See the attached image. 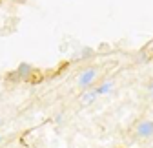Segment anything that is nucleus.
<instances>
[{"mask_svg":"<svg viewBox=\"0 0 153 148\" xmlns=\"http://www.w3.org/2000/svg\"><path fill=\"white\" fill-rule=\"evenodd\" d=\"M33 73H35V70L29 62H20V66L11 73L9 79L11 81H29L33 77Z\"/></svg>","mask_w":153,"mask_h":148,"instance_id":"f257e3e1","label":"nucleus"},{"mask_svg":"<svg viewBox=\"0 0 153 148\" xmlns=\"http://www.w3.org/2000/svg\"><path fill=\"white\" fill-rule=\"evenodd\" d=\"M135 134H137V137H140V139H149V137H153V121H151V119L140 121V123L135 126Z\"/></svg>","mask_w":153,"mask_h":148,"instance_id":"f03ea898","label":"nucleus"},{"mask_svg":"<svg viewBox=\"0 0 153 148\" xmlns=\"http://www.w3.org/2000/svg\"><path fill=\"white\" fill-rule=\"evenodd\" d=\"M97 79V70H93V68H86L80 75H79V86L80 88H88L93 84V81Z\"/></svg>","mask_w":153,"mask_h":148,"instance_id":"7ed1b4c3","label":"nucleus"},{"mask_svg":"<svg viewBox=\"0 0 153 148\" xmlns=\"http://www.w3.org/2000/svg\"><path fill=\"white\" fill-rule=\"evenodd\" d=\"M113 90V82L109 81H106V82H102L100 86H97V88H93V93L97 95V97H100V95H106V93H109V91Z\"/></svg>","mask_w":153,"mask_h":148,"instance_id":"20e7f679","label":"nucleus"},{"mask_svg":"<svg viewBox=\"0 0 153 148\" xmlns=\"http://www.w3.org/2000/svg\"><path fill=\"white\" fill-rule=\"evenodd\" d=\"M91 53H93V49H89V48H88V49H84V51H82V57H88V55H91Z\"/></svg>","mask_w":153,"mask_h":148,"instance_id":"39448f33","label":"nucleus"},{"mask_svg":"<svg viewBox=\"0 0 153 148\" xmlns=\"http://www.w3.org/2000/svg\"><path fill=\"white\" fill-rule=\"evenodd\" d=\"M149 91H151V93H153V84H151V86H149Z\"/></svg>","mask_w":153,"mask_h":148,"instance_id":"423d86ee","label":"nucleus"},{"mask_svg":"<svg viewBox=\"0 0 153 148\" xmlns=\"http://www.w3.org/2000/svg\"><path fill=\"white\" fill-rule=\"evenodd\" d=\"M2 141H4V137H2V134H0V143H2Z\"/></svg>","mask_w":153,"mask_h":148,"instance_id":"0eeeda50","label":"nucleus"}]
</instances>
